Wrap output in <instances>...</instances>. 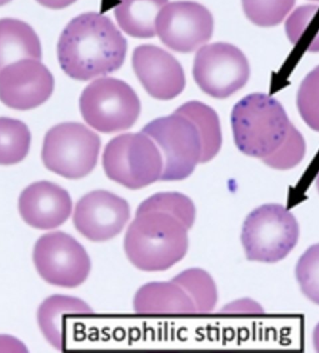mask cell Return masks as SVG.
<instances>
[{
    "instance_id": "obj_20",
    "label": "cell",
    "mask_w": 319,
    "mask_h": 353,
    "mask_svg": "<svg viewBox=\"0 0 319 353\" xmlns=\"http://www.w3.org/2000/svg\"><path fill=\"white\" fill-rule=\"evenodd\" d=\"M175 112L187 117L197 127L202 140L201 163L212 160L219 153L222 143V130L216 111L203 103L191 101Z\"/></svg>"
},
{
    "instance_id": "obj_31",
    "label": "cell",
    "mask_w": 319,
    "mask_h": 353,
    "mask_svg": "<svg viewBox=\"0 0 319 353\" xmlns=\"http://www.w3.org/2000/svg\"><path fill=\"white\" fill-rule=\"evenodd\" d=\"M316 188H318V190L319 192V172L318 176H316Z\"/></svg>"
},
{
    "instance_id": "obj_17",
    "label": "cell",
    "mask_w": 319,
    "mask_h": 353,
    "mask_svg": "<svg viewBox=\"0 0 319 353\" xmlns=\"http://www.w3.org/2000/svg\"><path fill=\"white\" fill-rule=\"evenodd\" d=\"M139 314H194L195 305L174 281H153L138 289L134 299Z\"/></svg>"
},
{
    "instance_id": "obj_24",
    "label": "cell",
    "mask_w": 319,
    "mask_h": 353,
    "mask_svg": "<svg viewBox=\"0 0 319 353\" xmlns=\"http://www.w3.org/2000/svg\"><path fill=\"white\" fill-rule=\"evenodd\" d=\"M151 211L171 214L188 228L193 227L195 221L196 209L193 201L179 192H161L151 196L140 204L137 214Z\"/></svg>"
},
{
    "instance_id": "obj_23",
    "label": "cell",
    "mask_w": 319,
    "mask_h": 353,
    "mask_svg": "<svg viewBox=\"0 0 319 353\" xmlns=\"http://www.w3.org/2000/svg\"><path fill=\"white\" fill-rule=\"evenodd\" d=\"M188 294L195 305L197 313H209L218 301L216 283L211 276L201 269L185 270L172 280Z\"/></svg>"
},
{
    "instance_id": "obj_5",
    "label": "cell",
    "mask_w": 319,
    "mask_h": 353,
    "mask_svg": "<svg viewBox=\"0 0 319 353\" xmlns=\"http://www.w3.org/2000/svg\"><path fill=\"white\" fill-rule=\"evenodd\" d=\"M103 166L111 180L131 190H139L161 180L163 157L144 132L119 135L106 145Z\"/></svg>"
},
{
    "instance_id": "obj_14",
    "label": "cell",
    "mask_w": 319,
    "mask_h": 353,
    "mask_svg": "<svg viewBox=\"0 0 319 353\" xmlns=\"http://www.w3.org/2000/svg\"><path fill=\"white\" fill-rule=\"evenodd\" d=\"M133 68L151 97L171 100L184 90L182 66L173 55L154 45H141L133 54Z\"/></svg>"
},
{
    "instance_id": "obj_6",
    "label": "cell",
    "mask_w": 319,
    "mask_h": 353,
    "mask_svg": "<svg viewBox=\"0 0 319 353\" xmlns=\"http://www.w3.org/2000/svg\"><path fill=\"white\" fill-rule=\"evenodd\" d=\"M101 140L78 122L52 127L45 135L41 158L45 167L68 179H81L97 165Z\"/></svg>"
},
{
    "instance_id": "obj_25",
    "label": "cell",
    "mask_w": 319,
    "mask_h": 353,
    "mask_svg": "<svg viewBox=\"0 0 319 353\" xmlns=\"http://www.w3.org/2000/svg\"><path fill=\"white\" fill-rule=\"evenodd\" d=\"M296 0H242L246 17L255 25H279L293 8Z\"/></svg>"
},
{
    "instance_id": "obj_29",
    "label": "cell",
    "mask_w": 319,
    "mask_h": 353,
    "mask_svg": "<svg viewBox=\"0 0 319 353\" xmlns=\"http://www.w3.org/2000/svg\"><path fill=\"white\" fill-rule=\"evenodd\" d=\"M313 347H315L316 352H319V323L316 326L315 330H313Z\"/></svg>"
},
{
    "instance_id": "obj_30",
    "label": "cell",
    "mask_w": 319,
    "mask_h": 353,
    "mask_svg": "<svg viewBox=\"0 0 319 353\" xmlns=\"http://www.w3.org/2000/svg\"><path fill=\"white\" fill-rule=\"evenodd\" d=\"M10 1H12V0H0V7L4 6V5L9 3Z\"/></svg>"
},
{
    "instance_id": "obj_16",
    "label": "cell",
    "mask_w": 319,
    "mask_h": 353,
    "mask_svg": "<svg viewBox=\"0 0 319 353\" xmlns=\"http://www.w3.org/2000/svg\"><path fill=\"white\" fill-rule=\"evenodd\" d=\"M94 310L81 299L69 296L48 297L38 312L39 328L49 343L55 349L64 350L66 345L68 318L90 315Z\"/></svg>"
},
{
    "instance_id": "obj_28",
    "label": "cell",
    "mask_w": 319,
    "mask_h": 353,
    "mask_svg": "<svg viewBox=\"0 0 319 353\" xmlns=\"http://www.w3.org/2000/svg\"><path fill=\"white\" fill-rule=\"evenodd\" d=\"M37 1L49 9L61 10L75 3L77 0H37Z\"/></svg>"
},
{
    "instance_id": "obj_26",
    "label": "cell",
    "mask_w": 319,
    "mask_h": 353,
    "mask_svg": "<svg viewBox=\"0 0 319 353\" xmlns=\"http://www.w3.org/2000/svg\"><path fill=\"white\" fill-rule=\"evenodd\" d=\"M297 103L307 125L319 132V66L308 74L300 84Z\"/></svg>"
},
{
    "instance_id": "obj_32",
    "label": "cell",
    "mask_w": 319,
    "mask_h": 353,
    "mask_svg": "<svg viewBox=\"0 0 319 353\" xmlns=\"http://www.w3.org/2000/svg\"><path fill=\"white\" fill-rule=\"evenodd\" d=\"M316 1H319V0H316Z\"/></svg>"
},
{
    "instance_id": "obj_27",
    "label": "cell",
    "mask_w": 319,
    "mask_h": 353,
    "mask_svg": "<svg viewBox=\"0 0 319 353\" xmlns=\"http://www.w3.org/2000/svg\"><path fill=\"white\" fill-rule=\"evenodd\" d=\"M296 277L302 293L319 305V243L309 247L296 266Z\"/></svg>"
},
{
    "instance_id": "obj_1",
    "label": "cell",
    "mask_w": 319,
    "mask_h": 353,
    "mask_svg": "<svg viewBox=\"0 0 319 353\" xmlns=\"http://www.w3.org/2000/svg\"><path fill=\"white\" fill-rule=\"evenodd\" d=\"M231 119L236 147L246 155L278 170L293 168L304 159V137L275 98L247 95L236 103Z\"/></svg>"
},
{
    "instance_id": "obj_2",
    "label": "cell",
    "mask_w": 319,
    "mask_h": 353,
    "mask_svg": "<svg viewBox=\"0 0 319 353\" xmlns=\"http://www.w3.org/2000/svg\"><path fill=\"white\" fill-rule=\"evenodd\" d=\"M126 52V39L113 21L95 12L74 18L57 45L64 72L82 81L115 72L124 65Z\"/></svg>"
},
{
    "instance_id": "obj_10",
    "label": "cell",
    "mask_w": 319,
    "mask_h": 353,
    "mask_svg": "<svg viewBox=\"0 0 319 353\" xmlns=\"http://www.w3.org/2000/svg\"><path fill=\"white\" fill-rule=\"evenodd\" d=\"M251 75L249 62L233 45L214 43L202 47L196 54L193 77L202 91L224 99L246 84Z\"/></svg>"
},
{
    "instance_id": "obj_21",
    "label": "cell",
    "mask_w": 319,
    "mask_h": 353,
    "mask_svg": "<svg viewBox=\"0 0 319 353\" xmlns=\"http://www.w3.org/2000/svg\"><path fill=\"white\" fill-rule=\"evenodd\" d=\"M289 41L305 52H319V5L295 10L286 23Z\"/></svg>"
},
{
    "instance_id": "obj_7",
    "label": "cell",
    "mask_w": 319,
    "mask_h": 353,
    "mask_svg": "<svg viewBox=\"0 0 319 353\" xmlns=\"http://www.w3.org/2000/svg\"><path fill=\"white\" fill-rule=\"evenodd\" d=\"M142 132L150 137L163 157L161 180L180 181L201 163L202 140L197 127L187 117L174 112L150 122Z\"/></svg>"
},
{
    "instance_id": "obj_13",
    "label": "cell",
    "mask_w": 319,
    "mask_h": 353,
    "mask_svg": "<svg viewBox=\"0 0 319 353\" xmlns=\"http://www.w3.org/2000/svg\"><path fill=\"white\" fill-rule=\"evenodd\" d=\"M129 219L130 206L124 199L110 191L95 190L77 203L73 222L84 237L105 241L119 235Z\"/></svg>"
},
{
    "instance_id": "obj_8",
    "label": "cell",
    "mask_w": 319,
    "mask_h": 353,
    "mask_svg": "<svg viewBox=\"0 0 319 353\" xmlns=\"http://www.w3.org/2000/svg\"><path fill=\"white\" fill-rule=\"evenodd\" d=\"M84 121L101 132L131 128L141 110L140 101L126 82L113 78L97 79L85 88L79 99Z\"/></svg>"
},
{
    "instance_id": "obj_22",
    "label": "cell",
    "mask_w": 319,
    "mask_h": 353,
    "mask_svg": "<svg viewBox=\"0 0 319 353\" xmlns=\"http://www.w3.org/2000/svg\"><path fill=\"white\" fill-rule=\"evenodd\" d=\"M31 134L19 119L0 118V165H14L28 156Z\"/></svg>"
},
{
    "instance_id": "obj_15",
    "label": "cell",
    "mask_w": 319,
    "mask_h": 353,
    "mask_svg": "<svg viewBox=\"0 0 319 353\" xmlns=\"http://www.w3.org/2000/svg\"><path fill=\"white\" fill-rule=\"evenodd\" d=\"M21 216L38 230H52L63 225L72 212L68 191L55 183L41 181L26 188L19 198Z\"/></svg>"
},
{
    "instance_id": "obj_11",
    "label": "cell",
    "mask_w": 319,
    "mask_h": 353,
    "mask_svg": "<svg viewBox=\"0 0 319 353\" xmlns=\"http://www.w3.org/2000/svg\"><path fill=\"white\" fill-rule=\"evenodd\" d=\"M214 21L203 5L191 1L166 4L156 20V33L164 45L188 54L211 39Z\"/></svg>"
},
{
    "instance_id": "obj_12",
    "label": "cell",
    "mask_w": 319,
    "mask_h": 353,
    "mask_svg": "<svg viewBox=\"0 0 319 353\" xmlns=\"http://www.w3.org/2000/svg\"><path fill=\"white\" fill-rule=\"evenodd\" d=\"M55 79L41 61L23 59L0 71V101L8 108L26 111L52 97Z\"/></svg>"
},
{
    "instance_id": "obj_9",
    "label": "cell",
    "mask_w": 319,
    "mask_h": 353,
    "mask_svg": "<svg viewBox=\"0 0 319 353\" xmlns=\"http://www.w3.org/2000/svg\"><path fill=\"white\" fill-rule=\"evenodd\" d=\"M33 259L41 277L61 288L81 285L91 270V260L84 246L61 232L42 236L35 245Z\"/></svg>"
},
{
    "instance_id": "obj_3",
    "label": "cell",
    "mask_w": 319,
    "mask_h": 353,
    "mask_svg": "<svg viewBox=\"0 0 319 353\" xmlns=\"http://www.w3.org/2000/svg\"><path fill=\"white\" fill-rule=\"evenodd\" d=\"M188 230L179 219L164 212L137 214L124 238L126 256L145 272L169 269L187 254Z\"/></svg>"
},
{
    "instance_id": "obj_19",
    "label": "cell",
    "mask_w": 319,
    "mask_h": 353,
    "mask_svg": "<svg viewBox=\"0 0 319 353\" xmlns=\"http://www.w3.org/2000/svg\"><path fill=\"white\" fill-rule=\"evenodd\" d=\"M167 3L168 0H119L115 8L117 22L134 38H153L157 17Z\"/></svg>"
},
{
    "instance_id": "obj_18",
    "label": "cell",
    "mask_w": 319,
    "mask_h": 353,
    "mask_svg": "<svg viewBox=\"0 0 319 353\" xmlns=\"http://www.w3.org/2000/svg\"><path fill=\"white\" fill-rule=\"evenodd\" d=\"M41 58V41L28 23L12 18L0 19V71L17 61Z\"/></svg>"
},
{
    "instance_id": "obj_4",
    "label": "cell",
    "mask_w": 319,
    "mask_h": 353,
    "mask_svg": "<svg viewBox=\"0 0 319 353\" xmlns=\"http://www.w3.org/2000/svg\"><path fill=\"white\" fill-rule=\"evenodd\" d=\"M241 239L247 259L276 263L285 259L296 245L299 225L285 207L265 204L244 220Z\"/></svg>"
}]
</instances>
